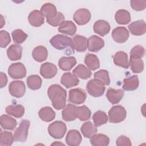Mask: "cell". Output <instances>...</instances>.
<instances>
[{
  "mask_svg": "<svg viewBox=\"0 0 146 146\" xmlns=\"http://www.w3.org/2000/svg\"><path fill=\"white\" fill-rule=\"evenodd\" d=\"M56 144H61V145H64L63 144H62V143H58V142H56V143H52L51 145H56Z\"/></svg>",
  "mask_w": 146,
  "mask_h": 146,
  "instance_id": "50",
  "label": "cell"
},
{
  "mask_svg": "<svg viewBox=\"0 0 146 146\" xmlns=\"http://www.w3.org/2000/svg\"><path fill=\"white\" fill-rule=\"evenodd\" d=\"M49 135L54 139H60L64 136L67 127L66 124L62 121H55L51 123L48 127Z\"/></svg>",
  "mask_w": 146,
  "mask_h": 146,
  "instance_id": "4",
  "label": "cell"
},
{
  "mask_svg": "<svg viewBox=\"0 0 146 146\" xmlns=\"http://www.w3.org/2000/svg\"><path fill=\"white\" fill-rule=\"evenodd\" d=\"M129 66L133 73H140L144 70V62L141 58H130Z\"/></svg>",
  "mask_w": 146,
  "mask_h": 146,
  "instance_id": "39",
  "label": "cell"
},
{
  "mask_svg": "<svg viewBox=\"0 0 146 146\" xmlns=\"http://www.w3.org/2000/svg\"><path fill=\"white\" fill-rule=\"evenodd\" d=\"M11 35L13 37V41L17 43H22L27 39L28 35L21 29H16L12 31Z\"/></svg>",
  "mask_w": 146,
  "mask_h": 146,
  "instance_id": "43",
  "label": "cell"
},
{
  "mask_svg": "<svg viewBox=\"0 0 146 146\" xmlns=\"http://www.w3.org/2000/svg\"><path fill=\"white\" fill-rule=\"evenodd\" d=\"M82 140L80 132L76 129H71L68 131L66 136V142L69 146L79 145Z\"/></svg>",
  "mask_w": 146,
  "mask_h": 146,
  "instance_id": "17",
  "label": "cell"
},
{
  "mask_svg": "<svg viewBox=\"0 0 146 146\" xmlns=\"http://www.w3.org/2000/svg\"><path fill=\"white\" fill-rule=\"evenodd\" d=\"M90 141L94 146H107L110 143L109 137L103 133L94 134L90 137Z\"/></svg>",
  "mask_w": 146,
  "mask_h": 146,
  "instance_id": "24",
  "label": "cell"
},
{
  "mask_svg": "<svg viewBox=\"0 0 146 146\" xmlns=\"http://www.w3.org/2000/svg\"><path fill=\"white\" fill-rule=\"evenodd\" d=\"M123 89L125 91H133L137 89L139 85L137 75H133L124 79Z\"/></svg>",
  "mask_w": 146,
  "mask_h": 146,
  "instance_id": "25",
  "label": "cell"
},
{
  "mask_svg": "<svg viewBox=\"0 0 146 146\" xmlns=\"http://www.w3.org/2000/svg\"><path fill=\"white\" fill-rule=\"evenodd\" d=\"M5 112L10 115L17 118H20L24 115L25 108L21 104L10 105L6 107Z\"/></svg>",
  "mask_w": 146,
  "mask_h": 146,
  "instance_id": "34",
  "label": "cell"
},
{
  "mask_svg": "<svg viewBox=\"0 0 146 146\" xmlns=\"http://www.w3.org/2000/svg\"><path fill=\"white\" fill-rule=\"evenodd\" d=\"M58 69L56 66L50 62L43 63L40 68V74L44 78L51 79L54 78L57 74Z\"/></svg>",
  "mask_w": 146,
  "mask_h": 146,
  "instance_id": "12",
  "label": "cell"
},
{
  "mask_svg": "<svg viewBox=\"0 0 146 146\" xmlns=\"http://www.w3.org/2000/svg\"><path fill=\"white\" fill-rule=\"evenodd\" d=\"M58 30L61 33L73 35L76 31V26L71 21H64L59 26Z\"/></svg>",
  "mask_w": 146,
  "mask_h": 146,
  "instance_id": "27",
  "label": "cell"
},
{
  "mask_svg": "<svg viewBox=\"0 0 146 146\" xmlns=\"http://www.w3.org/2000/svg\"><path fill=\"white\" fill-rule=\"evenodd\" d=\"M145 49L140 45L134 46L130 51V58H141L144 56Z\"/></svg>",
  "mask_w": 146,
  "mask_h": 146,
  "instance_id": "45",
  "label": "cell"
},
{
  "mask_svg": "<svg viewBox=\"0 0 146 146\" xmlns=\"http://www.w3.org/2000/svg\"><path fill=\"white\" fill-rule=\"evenodd\" d=\"M113 40L119 43H124L129 38V31L125 27H117L112 30L111 34Z\"/></svg>",
  "mask_w": 146,
  "mask_h": 146,
  "instance_id": "11",
  "label": "cell"
},
{
  "mask_svg": "<svg viewBox=\"0 0 146 146\" xmlns=\"http://www.w3.org/2000/svg\"><path fill=\"white\" fill-rule=\"evenodd\" d=\"M72 73L77 77L82 79L90 78L92 75V72L87 67L82 64L78 65L73 70Z\"/></svg>",
  "mask_w": 146,
  "mask_h": 146,
  "instance_id": "32",
  "label": "cell"
},
{
  "mask_svg": "<svg viewBox=\"0 0 146 146\" xmlns=\"http://www.w3.org/2000/svg\"><path fill=\"white\" fill-rule=\"evenodd\" d=\"M29 23L34 27H39L44 23V18L40 11L35 10L31 11L28 16Z\"/></svg>",
  "mask_w": 146,
  "mask_h": 146,
  "instance_id": "19",
  "label": "cell"
},
{
  "mask_svg": "<svg viewBox=\"0 0 146 146\" xmlns=\"http://www.w3.org/2000/svg\"><path fill=\"white\" fill-rule=\"evenodd\" d=\"M93 29L95 33L103 36L110 32L111 26L108 22L100 19L95 22L93 26Z\"/></svg>",
  "mask_w": 146,
  "mask_h": 146,
  "instance_id": "20",
  "label": "cell"
},
{
  "mask_svg": "<svg viewBox=\"0 0 146 146\" xmlns=\"http://www.w3.org/2000/svg\"><path fill=\"white\" fill-rule=\"evenodd\" d=\"M108 114L110 123H119L124 120L126 117L127 112L124 107L120 105H117L112 107Z\"/></svg>",
  "mask_w": 146,
  "mask_h": 146,
  "instance_id": "3",
  "label": "cell"
},
{
  "mask_svg": "<svg viewBox=\"0 0 146 146\" xmlns=\"http://www.w3.org/2000/svg\"><path fill=\"white\" fill-rule=\"evenodd\" d=\"M48 55L47 49L43 46H38L35 47L32 52V56L34 59L38 62L44 61Z\"/></svg>",
  "mask_w": 146,
  "mask_h": 146,
  "instance_id": "26",
  "label": "cell"
},
{
  "mask_svg": "<svg viewBox=\"0 0 146 146\" xmlns=\"http://www.w3.org/2000/svg\"><path fill=\"white\" fill-rule=\"evenodd\" d=\"M22 47L18 44H13L7 50V57L11 60H18L21 59Z\"/></svg>",
  "mask_w": 146,
  "mask_h": 146,
  "instance_id": "22",
  "label": "cell"
},
{
  "mask_svg": "<svg viewBox=\"0 0 146 146\" xmlns=\"http://www.w3.org/2000/svg\"><path fill=\"white\" fill-rule=\"evenodd\" d=\"M27 87L33 90H36L41 87L42 80L41 78L38 75H32L26 79Z\"/></svg>",
  "mask_w": 146,
  "mask_h": 146,
  "instance_id": "37",
  "label": "cell"
},
{
  "mask_svg": "<svg viewBox=\"0 0 146 146\" xmlns=\"http://www.w3.org/2000/svg\"><path fill=\"white\" fill-rule=\"evenodd\" d=\"M80 131L84 137L90 138L97 132L98 129L93 124L91 121H87L82 124L80 128Z\"/></svg>",
  "mask_w": 146,
  "mask_h": 146,
  "instance_id": "35",
  "label": "cell"
},
{
  "mask_svg": "<svg viewBox=\"0 0 146 146\" xmlns=\"http://www.w3.org/2000/svg\"><path fill=\"white\" fill-rule=\"evenodd\" d=\"M130 3L132 9L136 11L144 10L146 7L145 0H131Z\"/></svg>",
  "mask_w": 146,
  "mask_h": 146,
  "instance_id": "47",
  "label": "cell"
},
{
  "mask_svg": "<svg viewBox=\"0 0 146 146\" xmlns=\"http://www.w3.org/2000/svg\"><path fill=\"white\" fill-rule=\"evenodd\" d=\"M86 89L88 93L93 97H100L104 94L106 87L102 82L94 78L88 82Z\"/></svg>",
  "mask_w": 146,
  "mask_h": 146,
  "instance_id": "5",
  "label": "cell"
},
{
  "mask_svg": "<svg viewBox=\"0 0 146 146\" xmlns=\"http://www.w3.org/2000/svg\"><path fill=\"white\" fill-rule=\"evenodd\" d=\"M0 124L4 129L13 130L17 126V123L15 119L7 115H2L0 117Z\"/></svg>",
  "mask_w": 146,
  "mask_h": 146,
  "instance_id": "29",
  "label": "cell"
},
{
  "mask_svg": "<svg viewBox=\"0 0 146 146\" xmlns=\"http://www.w3.org/2000/svg\"><path fill=\"white\" fill-rule=\"evenodd\" d=\"M0 136V145L2 146L11 145L14 139L13 133L9 131H2L1 130Z\"/></svg>",
  "mask_w": 146,
  "mask_h": 146,
  "instance_id": "41",
  "label": "cell"
},
{
  "mask_svg": "<svg viewBox=\"0 0 146 146\" xmlns=\"http://www.w3.org/2000/svg\"><path fill=\"white\" fill-rule=\"evenodd\" d=\"M86 98V92L81 88H73L69 91L68 101L73 104H81L85 102Z\"/></svg>",
  "mask_w": 146,
  "mask_h": 146,
  "instance_id": "8",
  "label": "cell"
},
{
  "mask_svg": "<svg viewBox=\"0 0 146 146\" xmlns=\"http://www.w3.org/2000/svg\"><path fill=\"white\" fill-rule=\"evenodd\" d=\"M9 91L11 96L19 98L25 95L26 86L21 80L12 81L9 86Z\"/></svg>",
  "mask_w": 146,
  "mask_h": 146,
  "instance_id": "9",
  "label": "cell"
},
{
  "mask_svg": "<svg viewBox=\"0 0 146 146\" xmlns=\"http://www.w3.org/2000/svg\"><path fill=\"white\" fill-rule=\"evenodd\" d=\"M40 119L46 122H50L55 117V112L50 107H44L40 109L38 112Z\"/></svg>",
  "mask_w": 146,
  "mask_h": 146,
  "instance_id": "31",
  "label": "cell"
},
{
  "mask_svg": "<svg viewBox=\"0 0 146 146\" xmlns=\"http://www.w3.org/2000/svg\"><path fill=\"white\" fill-rule=\"evenodd\" d=\"M73 43L74 48L78 52H84L87 48V39L82 35H76L74 36Z\"/></svg>",
  "mask_w": 146,
  "mask_h": 146,
  "instance_id": "28",
  "label": "cell"
},
{
  "mask_svg": "<svg viewBox=\"0 0 146 146\" xmlns=\"http://www.w3.org/2000/svg\"><path fill=\"white\" fill-rule=\"evenodd\" d=\"M91 112L88 107L82 106L76 107V117L80 121H86L90 119Z\"/></svg>",
  "mask_w": 146,
  "mask_h": 146,
  "instance_id": "40",
  "label": "cell"
},
{
  "mask_svg": "<svg viewBox=\"0 0 146 146\" xmlns=\"http://www.w3.org/2000/svg\"><path fill=\"white\" fill-rule=\"evenodd\" d=\"M91 14L87 9H79L76 10L73 15L74 21L78 25H84L91 19Z\"/></svg>",
  "mask_w": 146,
  "mask_h": 146,
  "instance_id": "10",
  "label": "cell"
},
{
  "mask_svg": "<svg viewBox=\"0 0 146 146\" xmlns=\"http://www.w3.org/2000/svg\"><path fill=\"white\" fill-rule=\"evenodd\" d=\"M11 38L9 33L5 30L0 31V46L2 48H5L10 43Z\"/></svg>",
  "mask_w": 146,
  "mask_h": 146,
  "instance_id": "46",
  "label": "cell"
},
{
  "mask_svg": "<svg viewBox=\"0 0 146 146\" xmlns=\"http://www.w3.org/2000/svg\"><path fill=\"white\" fill-rule=\"evenodd\" d=\"M124 92L121 89L109 88L106 93V97L108 101L112 104H117L124 96Z\"/></svg>",
  "mask_w": 146,
  "mask_h": 146,
  "instance_id": "15",
  "label": "cell"
},
{
  "mask_svg": "<svg viewBox=\"0 0 146 146\" xmlns=\"http://www.w3.org/2000/svg\"><path fill=\"white\" fill-rule=\"evenodd\" d=\"M108 119V117L106 113L102 111H98L95 112L92 116V120L94 125L96 127H99L107 123Z\"/></svg>",
  "mask_w": 146,
  "mask_h": 146,
  "instance_id": "38",
  "label": "cell"
},
{
  "mask_svg": "<svg viewBox=\"0 0 146 146\" xmlns=\"http://www.w3.org/2000/svg\"><path fill=\"white\" fill-rule=\"evenodd\" d=\"M115 18L118 24L127 25L131 21V15L127 10L120 9L116 12Z\"/></svg>",
  "mask_w": 146,
  "mask_h": 146,
  "instance_id": "33",
  "label": "cell"
},
{
  "mask_svg": "<svg viewBox=\"0 0 146 146\" xmlns=\"http://www.w3.org/2000/svg\"><path fill=\"white\" fill-rule=\"evenodd\" d=\"M94 78L99 80L104 86H108L110 84V79L108 71L106 70H100L94 74Z\"/></svg>",
  "mask_w": 146,
  "mask_h": 146,
  "instance_id": "42",
  "label": "cell"
},
{
  "mask_svg": "<svg viewBox=\"0 0 146 146\" xmlns=\"http://www.w3.org/2000/svg\"><path fill=\"white\" fill-rule=\"evenodd\" d=\"M104 46V40L97 35H93L87 39V48L90 51L94 52H98Z\"/></svg>",
  "mask_w": 146,
  "mask_h": 146,
  "instance_id": "13",
  "label": "cell"
},
{
  "mask_svg": "<svg viewBox=\"0 0 146 146\" xmlns=\"http://www.w3.org/2000/svg\"><path fill=\"white\" fill-rule=\"evenodd\" d=\"M47 22L54 27L59 26L64 21V16L62 13L58 11L56 15L52 18H46Z\"/></svg>",
  "mask_w": 146,
  "mask_h": 146,
  "instance_id": "44",
  "label": "cell"
},
{
  "mask_svg": "<svg viewBox=\"0 0 146 146\" xmlns=\"http://www.w3.org/2000/svg\"><path fill=\"white\" fill-rule=\"evenodd\" d=\"M116 144L117 146H124V145H132L130 139L124 135L120 136L116 140Z\"/></svg>",
  "mask_w": 146,
  "mask_h": 146,
  "instance_id": "48",
  "label": "cell"
},
{
  "mask_svg": "<svg viewBox=\"0 0 146 146\" xmlns=\"http://www.w3.org/2000/svg\"><path fill=\"white\" fill-rule=\"evenodd\" d=\"M9 76L14 79H22L26 75V69L23 64L21 62L12 63L8 68Z\"/></svg>",
  "mask_w": 146,
  "mask_h": 146,
  "instance_id": "7",
  "label": "cell"
},
{
  "mask_svg": "<svg viewBox=\"0 0 146 146\" xmlns=\"http://www.w3.org/2000/svg\"><path fill=\"white\" fill-rule=\"evenodd\" d=\"M114 63L119 67H121L124 68H128L129 61L127 54L122 51L116 52L113 56Z\"/></svg>",
  "mask_w": 146,
  "mask_h": 146,
  "instance_id": "21",
  "label": "cell"
},
{
  "mask_svg": "<svg viewBox=\"0 0 146 146\" xmlns=\"http://www.w3.org/2000/svg\"><path fill=\"white\" fill-rule=\"evenodd\" d=\"M30 122L29 120H22L19 127L16 129L14 133V139L15 141L25 142L26 141Z\"/></svg>",
  "mask_w": 146,
  "mask_h": 146,
  "instance_id": "6",
  "label": "cell"
},
{
  "mask_svg": "<svg viewBox=\"0 0 146 146\" xmlns=\"http://www.w3.org/2000/svg\"><path fill=\"white\" fill-rule=\"evenodd\" d=\"M47 95L55 109L60 110L66 106L67 92L60 85L55 84L50 86L47 90Z\"/></svg>",
  "mask_w": 146,
  "mask_h": 146,
  "instance_id": "1",
  "label": "cell"
},
{
  "mask_svg": "<svg viewBox=\"0 0 146 146\" xmlns=\"http://www.w3.org/2000/svg\"><path fill=\"white\" fill-rule=\"evenodd\" d=\"M76 64V60L74 56H62L58 61L59 67L63 71L71 70Z\"/></svg>",
  "mask_w": 146,
  "mask_h": 146,
  "instance_id": "23",
  "label": "cell"
},
{
  "mask_svg": "<svg viewBox=\"0 0 146 146\" xmlns=\"http://www.w3.org/2000/svg\"><path fill=\"white\" fill-rule=\"evenodd\" d=\"M40 12L46 18H54L56 15L58 13L55 6L51 3L43 4L40 8Z\"/></svg>",
  "mask_w": 146,
  "mask_h": 146,
  "instance_id": "36",
  "label": "cell"
},
{
  "mask_svg": "<svg viewBox=\"0 0 146 146\" xmlns=\"http://www.w3.org/2000/svg\"><path fill=\"white\" fill-rule=\"evenodd\" d=\"M51 46L59 50H63L66 48H70L74 53V46L72 39L66 35L57 34L51 38L50 40Z\"/></svg>",
  "mask_w": 146,
  "mask_h": 146,
  "instance_id": "2",
  "label": "cell"
},
{
  "mask_svg": "<svg viewBox=\"0 0 146 146\" xmlns=\"http://www.w3.org/2000/svg\"><path fill=\"white\" fill-rule=\"evenodd\" d=\"M60 83L67 88H70L78 86L79 83V80L74 74L65 72L61 77Z\"/></svg>",
  "mask_w": 146,
  "mask_h": 146,
  "instance_id": "16",
  "label": "cell"
},
{
  "mask_svg": "<svg viewBox=\"0 0 146 146\" xmlns=\"http://www.w3.org/2000/svg\"><path fill=\"white\" fill-rule=\"evenodd\" d=\"M1 76V88H3L6 86L7 83V78L5 74L1 72L0 74Z\"/></svg>",
  "mask_w": 146,
  "mask_h": 146,
  "instance_id": "49",
  "label": "cell"
},
{
  "mask_svg": "<svg viewBox=\"0 0 146 146\" xmlns=\"http://www.w3.org/2000/svg\"><path fill=\"white\" fill-rule=\"evenodd\" d=\"M128 28L130 33L134 35H142L145 34L146 31L145 23L143 19L131 23L128 26Z\"/></svg>",
  "mask_w": 146,
  "mask_h": 146,
  "instance_id": "14",
  "label": "cell"
},
{
  "mask_svg": "<svg viewBox=\"0 0 146 146\" xmlns=\"http://www.w3.org/2000/svg\"><path fill=\"white\" fill-rule=\"evenodd\" d=\"M76 107L72 104H67L62 111V119L66 121L75 120L76 117Z\"/></svg>",
  "mask_w": 146,
  "mask_h": 146,
  "instance_id": "18",
  "label": "cell"
},
{
  "mask_svg": "<svg viewBox=\"0 0 146 146\" xmlns=\"http://www.w3.org/2000/svg\"><path fill=\"white\" fill-rule=\"evenodd\" d=\"M84 63L87 68L92 71L96 70L100 67L99 58L96 55L87 53L84 58Z\"/></svg>",
  "mask_w": 146,
  "mask_h": 146,
  "instance_id": "30",
  "label": "cell"
}]
</instances>
